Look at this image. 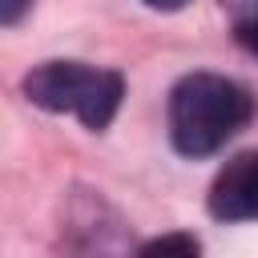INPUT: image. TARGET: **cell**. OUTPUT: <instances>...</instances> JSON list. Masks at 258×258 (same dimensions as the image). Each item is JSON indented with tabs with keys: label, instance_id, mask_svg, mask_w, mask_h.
Returning a JSON list of instances; mask_svg holds the SVG:
<instances>
[{
	"label": "cell",
	"instance_id": "obj_6",
	"mask_svg": "<svg viewBox=\"0 0 258 258\" xmlns=\"http://www.w3.org/2000/svg\"><path fill=\"white\" fill-rule=\"evenodd\" d=\"M28 4H32V0H0V24H8V28H12Z\"/></svg>",
	"mask_w": 258,
	"mask_h": 258
},
{
	"label": "cell",
	"instance_id": "obj_4",
	"mask_svg": "<svg viewBox=\"0 0 258 258\" xmlns=\"http://www.w3.org/2000/svg\"><path fill=\"white\" fill-rule=\"evenodd\" d=\"M141 258H202V246H198V238H194V234L173 230V234H161V238L145 242Z\"/></svg>",
	"mask_w": 258,
	"mask_h": 258
},
{
	"label": "cell",
	"instance_id": "obj_3",
	"mask_svg": "<svg viewBox=\"0 0 258 258\" xmlns=\"http://www.w3.org/2000/svg\"><path fill=\"white\" fill-rule=\"evenodd\" d=\"M210 214L222 222L258 218V153H238L218 169L210 185Z\"/></svg>",
	"mask_w": 258,
	"mask_h": 258
},
{
	"label": "cell",
	"instance_id": "obj_2",
	"mask_svg": "<svg viewBox=\"0 0 258 258\" xmlns=\"http://www.w3.org/2000/svg\"><path fill=\"white\" fill-rule=\"evenodd\" d=\"M121 77L81 60H48L24 77V97L48 113H73L85 129H105L121 105Z\"/></svg>",
	"mask_w": 258,
	"mask_h": 258
},
{
	"label": "cell",
	"instance_id": "obj_5",
	"mask_svg": "<svg viewBox=\"0 0 258 258\" xmlns=\"http://www.w3.org/2000/svg\"><path fill=\"white\" fill-rule=\"evenodd\" d=\"M234 32H238V40L258 56V16H254V20H238V24H234Z\"/></svg>",
	"mask_w": 258,
	"mask_h": 258
},
{
	"label": "cell",
	"instance_id": "obj_7",
	"mask_svg": "<svg viewBox=\"0 0 258 258\" xmlns=\"http://www.w3.org/2000/svg\"><path fill=\"white\" fill-rule=\"evenodd\" d=\"M141 4H149V8H161V12H177V8H185L189 0H141Z\"/></svg>",
	"mask_w": 258,
	"mask_h": 258
},
{
	"label": "cell",
	"instance_id": "obj_1",
	"mask_svg": "<svg viewBox=\"0 0 258 258\" xmlns=\"http://www.w3.org/2000/svg\"><path fill=\"white\" fill-rule=\"evenodd\" d=\"M250 117H254L250 93L214 73L181 77L169 93V137L185 157L218 153L238 129H246Z\"/></svg>",
	"mask_w": 258,
	"mask_h": 258
}]
</instances>
